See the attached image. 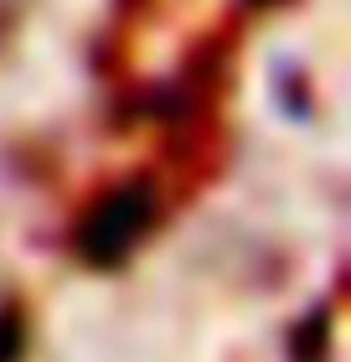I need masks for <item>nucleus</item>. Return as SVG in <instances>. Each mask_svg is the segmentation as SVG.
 <instances>
[{
	"label": "nucleus",
	"instance_id": "1",
	"mask_svg": "<svg viewBox=\"0 0 351 362\" xmlns=\"http://www.w3.org/2000/svg\"><path fill=\"white\" fill-rule=\"evenodd\" d=\"M145 223H150V187H119L114 197H104L88 218H83L78 228V254L88 259V264L98 269H114V264H124L129 249H135V238L145 233Z\"/></svg>",
	"mask_w": 351,
	"mask_h": 362
},
{
	"label": "nucleus",
	"instance_id": "2",
	"mask_svg": "<svg viewBox=\"0 0 351 362\" xmlns=\"http://www.w3.org/2000/svg\"><path fill=\"white\" fill-rule=\"evenodd\" d=\"M21 357V316L16 310H0V362Z\"/></svg>",
	"mask_w": 351,
	"mask_h": 362
}]
</instances>
